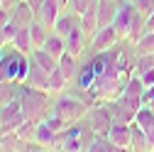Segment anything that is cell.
<instances>
[{"label":"cell","instance_id":"obj_1","mask_svg":"<svg viewBox=\"0 0 154 152\" xmlns=\"http://www.w3.org/2000/svg\"><path fill=\"white\" fill-rule=\"evenodd\" d=\"M20 103H22V110H25V118L39 123V120H44L49 113H51L54 96H51V93H47V91H39V88H32V86L22 84Z\"/></svg>","mask_w":154,"mask_h":152},{"label":"cell","instance_id":"obj_2","mask_svg":"<svg viewBox=\"0 0 154 152\" xmlns=\"http://www.w3.org/2000/svg\"><path fill=\"white\" fill-rule=\"evenodd\" d=\"M88 108L91 106L79 96V93H73V91H66V93H61V96H54V106H51V110L59 113L69 125L81 123L88 116Z\"/></svg>","mask_w":154,"mask_h":152},{"label":"cell","instance_id":"obj_3","mask_svg":"<svg viewBox=\"0 0 154 152\" xmlns=\"http://www.w3.org/2000/svg\"><path fill=\"white\" fill-rule=\"evenodd\" d=\"M110 113H112V120L115 123H122V125H132L134 118H137V110L142 108L140 98H130V96H120L115 101H105Z\"/></svg>","mask_w":154,"mask_h":152},{"label":"cell","instance_id":"obj_4","mask_svg":"<svg viewBox=\"0 0 154 152\" xmlns=\"http://www.w3.org/2000/svg\"><path fill=\"white\" fill-rule=\"evenodd\" d=\"M83 120L93 128V132H98V135H108L110 128L115 125L108 103H95V106H91V108H88V116H86Z\"/></svg>","mask_w":154,"mask_h":152},{"label":"cell","instance_id":"obj_5","mask_svg":"<svg viewBox=\"0 0 154 152\" xmlns=\"http://www.w3.org/2000/svg\"><path fill=\"white\" fill-rule=\"evenodd\" d=\"M120 42H122V40H120L118 30H115V25H105V27H100L98 32L93 34L86 56H88V54H98V52H108V49H112L115 44H120Z\"/></svg>","mask_w":154,"mask_h":152},{"label":"cell","instance_id":"obj_6","mask_svg":"<svg viewBox=\"0 0 154 152\" xmlns=\"http://www.w3.org/2000/svg\"><path fill=\"white\" fill-rule=\"evenodd\" d=\"M25 120L27 118H25L20 98H12V101L3 103V108H0V130H17Z\"/></svg>","mask_w":154,"mask_h":152},{"label":"cell","instance_id":"obj_7","mask_svg":"<svg viewBox=\"0 0 154 152\" xmlns=\"http://www.w3.org/2000/svg\"><path fill=\"white\" fill-rule=\"evenodd\" d=\"M134 12H137V8H134L132 0H122L120 10H118V15H115V20H112V25H115V30H118L122 42H127V34H130V27H132V20H134Z\"/></svg>","mask_w":154,"mask_h":152},{"label":"cell","instance_id":"obj_8","mask_svg":"<svg viewBox=\"0 0 154 152\" xmlns=\"http://www.w3.org/2000/svg\"><path fill=\"white\" fill-rule=\"evenodd\" d=\"M88 44H91V40L86 37V32L81 30V25L76 27V30H71V34L66 37V52L73 54V56H79V59H83V56H86Z\"/></svg>","mask_w":154,"mask_h":152},{"label":"cell","instance_id":"obj_9","mask_svg":"<svg viewBox=\"0 0 154 152\" xmlns=\"http://www.w3.org/2000/svg\"><path fill=\"white\" fill-rule=\"evenodd\" d=\"M25 84L32 86V88H39V91H47V93H49V71L42 69L39 64L32 59V56H29V71H27Z\"/></svg>","mask_w":154,"mask_h":152},{"label":"cell","instance_id":"obj_10","mask_svg":"<svg viewBox=\"0 0 154 152\" xmlns=\"http://www.w3.org/2000/svg\"><path fill=\"white\" fill-rule=\"evenodd\" d=\"M81 25V15H76L73 10H64L61 15H59V20H56V25H54V32L56 34H61L64 40L71 34V30H76Z\"/></svg>","mask_w":154,"mask_h":152},{"label":"cell","instance_id":"obj_11","mask_svg":"<svg viewBox=\"0 0 154 152\" xmlns=\"http://www.w3.org/2000/svg\"><path fill=\"white\" fill-rule=\"evenodd\" d=\"M59 15H61V8H59V3H56V0H44V3H42V10H39V15H37L34 20H39L44 27L54 30L56 20H59Z\"/></svg>","mask_w":154,"mask_h":152},{"label":"cell","instance_id":"obj_12","mask_svg":"<svg viewBox=\"0 0 154 152\" xmlns=\"http://www.w3.org/2000/svg\"><path fill=\"white\" fill-rule=\"evenodd\" d=\"M108 138L112 140V145L118 150H130V138H132V125H122V123H115L108 132Z\"/></svg>","mask_w":154,"mask_h":152},{"label":"cell","instance_id":"obj_13","mask_svg":"<svg viewBox=\"0 0 154 152\" xmlns=\"http://www.w3.org/2000/svg\"><path fill=\"white\" fill-rule=\"evenodd\" d=\"M59 69H61V74L66 76V79L73 84V79H76V76H79V71H81V59L66 52V54L59 56Z\"/></svg>","mask_w":154,"mask_h":152},{"label":"cell","instance_id":"obj_14","mask_svg":"<svg viewBox=\"0 0 154 152\" xmlns=\"http://www.w3.org/2000/svg\"><path fill=\"white\" fill-rule=\"evenodd\" d=\"M54 138H56V132H54V130H51L44 120H39V123H37V130H34V145L39 147V150H51Z\"/></svg>","mask_w":154,"mask_h":152},{"label":"cell","instance_id":"obj_15","mask_svg":"<svg viewBox=\"0 0 154 152\" xmlns=\"http://www.w3.org/2000/svg\"><path fill=\"white\" fill-rule=\"evenodd\" d=\"M66 91H71V81L61 74V69L56 66L49 74V93L51 96H61V93H66Z\"/></svg>","mask_w":154,"mask_h":152},{"label":"cell","instance_id":"obj_16","mask_svg":"<svg viewBox=\"0 0 154 152\" xmlns=\"http://www.w3.org/2000/svg\"><path fill=\"white\" fill-rule=\"evenodd\" d=\"M95 3H98V0H95ZM81 30L86 32L88 40H93V34L100 30V25H98V10H95V5H91V8L81 15Z\"/></svg>","mask_w":154,"mask_h":152},{"label":"cell","instance_id":"obj_17","mask_svg":"<svg viewBox=\"0 0 154 152\" xmlns=\"http://www.w3.org/2000/svg\"><path fill=\"white\" fill-rule=\"evenodd\" d=\"M10 44H12L15 49H20L22 54H32V52H34V44H32V32H29V25L17 30V34L12 37V42H10Z\"/></svg>","mask_w":154,"mask_h":152},{"label":"cell","instance_id":"obj_18","mask_svg":"<svg viewBox=\"0 0 154 152\" xmlns=\"http://www.w3.org/2000/svg\"><path fill=\"white\" fill-rule=\"evenodd\" d=\"M130 150H134V152H147V150H152V147H149V138H147V132H144V130H142L137 123H132Z\"/></svg>","mask_w":154,"mask_h":152},{"label":"cell","instance_id":"obj_19","mask_svg":"<svg viewBox=\"0 0 154 152\" xmlns=\"http://www.w3.org/2000/svg\"><path fill=\"white\" fill-rule=\"evenodd\" d=\"M44 49L51 54V56H56V59H59L61 54H66V40L61 34H56L54 30L49 32V37H47V42H44Z\"/></svg>","mask_w":154,"mask_h":152},{"label":"cell","instance_id":"obj_20","mask_svg":"<svg viewBox=\"0 0 154 152\" xmlns=\"http://www.w3.org/2000/svg\"><path fill=\"white\" fill-rule=\"evenodd\" d=\"M29 56H32V59H34L37 64H39L42 69H47L49 74H51V71H54L56 66H59V59H56V56H51V54H49V52H47L44 47H39V49H34V52H32Z\"/></svg>","mask_w":154,"mask_h":152},{"label":"cell","instance_id":"obj_21","mask_svg":"<svg viewBox=\"0 0 154 152\" xmlns=\"http://www.w3.org/2000/svg\"><path fill=\"white\" fill-rule=\"evenodd\" d=\"M20 93H22V84L20 81H0V103L20 98Z\"/></svg>","mask_w":154,"mask_h":152},{"label":"cell","instance_id":"obj_22","mask_svg":"<svg viewBox=\"0 0 154 152\" xmlns=\"http://www.w3.org/2000/svg\"><path fill=\"white\" fill-rule=\"evenodd\" d=\"M29 32H32V44H34V49H39V47H44V42H47V37H49V27H44L39 20H32V25H29Z\"/></svg>","mask_w":154,"mask_h":152},{"label":"cell","instance_id":"obj_23","mask_svg":"<svg viewBox=\"0 0 154 152\" xmlns=\"http://www.w3.org/2000/svg\"><path fill=\"white\" fill-rule=\"evenodd\" d=\"M12 20H15V25H17V27H27V25H32L34 15H32L29 5H27V3H20V5L12 10Z\"/></svg>","mask_w":154,"mask_h":152},{"label":"cell","instance_id":"obj_24","mask_svg":"<svg viewBox=\"0 0 154 152\" xmlns=\"http://www.w3.org/2000/svg\"><path fill=\"white\" fill-rule=\"evenodd\" d=\"M134 123H137L144 132H147V130H152V128H154V110H152V108H147V106H142V108L137 110V118H134Z\"/></svg>","mask_w":154,"mask_h":152},{"label":"cell","instance_id":"obj_25","mask_svg":"<svg viewBox=\"0 0 154 152\" xmlns=\"http://www.w3.org/2000/svg\"><path fill=\"white\" fill-rule=\"evenodd\" d=\"M134 52L137 54H152L154 52V32H144L137 42H134Z\"/></svg>","mask_w":154,"mask_h":152},{"label":"cell","instance_id":"obj_26","mask_svg":"<svg viewBox=\"0 0 154 152\" xmlns=\"http://www.w3.org/2000/svg\"><path fill=\"white\" fill-rule=\"evenodd\" d=\"M88 152H118V147L112 145V140L108 135H95V140H93Z\"/></svg>","mask_w":154,"mask_h":152},{"label":"cell","instance_id":"obj_27","mask_svg":"<svg viewBox=\"0 0 154 152\" xmlns=\"http://www.w3.org/2000/svg\"><path fill=\"white\" fill-rule=\"evenodd\" d=\"M154 69V52L152 54H137V64H134V74H144Z\"/></svg>","mask_w":154,"mask_h":152},{"label":"cell","instance_id":"obj_28","mask_svg":"<svg viewBox=\"0 0 154 152\" xmlns=\"http://www.w3.org/2000/svg\"><path fill=\"white\" fill-rule=\"evenodd\" d=\"M34 130H37V123L27 118V120H25L20 128H17V135H20L25 142H34Z\"/></svg>","mask_w":154,"mask_h":152},{"label":"cell","instance_id":"obj_29","mask_svg":"<svg viewBox=\"0 0 154 152\" xmlns=\"http://www.w3.org/2000/svg\"><path fill=\"white\" fill-rule=\"evenodd\" d=\"M132 3H134V8H137L144 17H149L154 12V0H132Z\"/></svg>","mask_w":154,"mask_h":152},{"label":"cell","instance_id":"obj_30","mask_svg":"<svg viewBox=\"0 0 154 152\" xmlns=\"http://www.w3.org/2000/svg\"><path fill=\"white\" fill-rule=\"evenodd\" d=\"M91 5H95V0H71V10L76 15H83Z\"/></svg>","mask_w":154,"mask_h":152},{"label":"cell","instance_id":"obj_31","mask_svg":"<svg viewBox=\"0 0 154 152\" xmlns=\"http://www.w3.org/2000/svg\"><path fill=\"white\" fill-rule=\"evenodd\" d=\"M142 106H147V108H152V110H154V86L144 88V96H142Z\"/></svg>","mask_w":154,"mask_h":152},{"label":"cell","instance_id":"obj_32","mask_svg":"<svg viewBox=\"0 0 154 152\" xmlns=\"http://www.w3.org/2000/svg\"><path fill=\"white\" fill-rule=\"evenodd\" d=\"M10 20H12V10H10V8H5V5H0V25L5 27Z\"/></svg>","mask_w":154,"mask_h":152},{"label":"cell","instance_id":"obj_33","mask_svg":"<svg viewBox=\"0 0 154 152\" xmlns=\"http://www.w3.org/2000/svg\"><path fill=\"white\" fill-rule=\"evenodd\" d=\"M22 3H27L29 10H32V15L37 17V15H39V10H42V3H44V0H22Z\"/></svg>","mask_w":154,"mask_h":152},{"label":"cell","instance_id":"obj_34","mask_svg":"<svg viewBox=\"0 0 154 152\" xmlns=\"http://www.w3.org/2000/svg\"><path fill=\"white\" fill-rule=\"evenodd\" d=\"M0 47H10V40H8V32H5V27L0 25Z\"/></svg>","mask_w":154,"mask_h":152},{"label":"cell","instance_id":"obj_35","mask_svg":"<svg viewBox=\"0 0 154 152\" xmlns=\"http://www.w3.org/2000/svg\"><path fill=\"white\" fill-rule=\"evenodd\" d=\"M147 32H154V12L147 17Z\"/></svg>","mask_w":154,"mask_h":152},{"label":"cell","instance_id":"obj_36","mask_svg":"<svg viewBox=\"0 0 154 152\" xmlns=\"http://www.w3.org/2000/svg\"><path fill=\"white\" fill-rule=\"evenodd\" d=\"M3 56H5V47H0V62H3Z\"/></svg>","mask_w":154,"mask_h":152},{"label":"cell","instance_id":"obj_37","mask_svg":"<svg viewBox=\"0 0 154 152\" xmlns=\"http://www.w3.org/2000/svg\"><path fill=\"white\" fill-rule=\"evenodd\" d=\"M0 5H3V0H0Z\"/></svg>","mask_w":154,"mask_h":152},{"label":"cell","instance_id":"obj_38","mask_svg":"<svg viewBox=\"0 0 154 152\" xmlns=\"http://www.w3.org/2000/svg\"><path fill=\"white\" fill-rule=\"evenodd\" d=\"M0 108H3V103H0Z\"/></svg>","mask_w":154,"mask_h":152}]
</instances>
